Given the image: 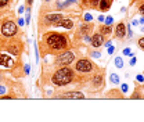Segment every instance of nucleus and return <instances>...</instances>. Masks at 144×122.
<instances>
[{"instance_id":"nucleus-38","label":"nucleus","mask_w":144,"mask_h":122,"mask_svg":"<svg viewBox=\"0 0 144 122\" xmlns=\"http://www.w3.org/2000/svg\"><path fill=\"white\" fill-rule=\"evenodd\" d=\"M143 31H144V28H143Z\"/></svg>"},{"instance_id":"nucleus-25","label":"nucleus","mask_w":144,"mask_h":122,"mask_svg":"<svg viewBox=\"0 0 144 122\" xmlns=\"http://www.w3.org/2000/svg\"><path fill=\"white\" fill-rule=\"evenodd\" d=\"M136 64V57L132 56V60H130V65H134Z\"/></svg>"},{"instance_id":"nucleus-16","label":"nucleus","mask_w":144,"mask_h":122,"mask_svg":"<svg viewBox=\"0 0 144 122\" xmlns=\"http://www.w3.org/2000/svg\"><path fill=\"white\" fill-rule=\"evenodd\" d=\"M81 29H82V32H83V35H87V32L90 31V26H89V25H86V24H83Z\"/></svg>"},{"instance_id":"nucleus-1","label":"nucleus","mask_w":144,"mask_h":122,"mask_svg":"<svg viewBox=\"0 0 144 122\" xmlns=\"http://www.w3.org/2000/svg\"><path fill=\"white\" fill-rule=\"evenodd\" d=\"M46 46H49L50 50L53 51H64L68 49V39L65 35L58 32H50L44 38Z\"/></svg>"},{"instance_id":"nucleus-22","label":"nucleus","mask_w":144,"mask_h":122,"mask_svg":"<svg viewBox=\"0 0 144 122\" xmlns=\"http://www.w3.org/2000/svg\"><path fill=\"white\" fill-rule=\"evenodd\" d=\"M121 89H122V92H123V93H126V92H127V85H126V83H123Z\"/></svg>"},{"instance_id":"nucleus-12","label":"nucleus","mask_w":144,"mask_h":122,"mask_svg":"<svg viewBox=\"0 0 144 122\" xmlns=\"http://www.w3.org/2000/svg\"><path fill=\"white\" fill-rule=\"evenodd\" d=\"M109 6H111V0H100V8H101L103 11L108 10Z\"/></svg>"},{"instance_id":"nucleus-29","label":"nucleus","mask_w":144,"mask_h":122,"mask_svg":"<svg viewBox=\"0 0 144 122\" xmlns=\"http://www.w3.org/2000/svg\"><path fill=\"white\" fill-rule=\"evenodd\" d=\"M123 54H125V56H127V54H132V53H130V49H125V50H123Z\"/></svg>"},{"instance_id":"nucleus-35","label":"nucleus","mask_w":144,"mask_h":122,"mask_svg":"<svg viewBox=\"0 0 144 122\" xmlns=\"http://www.w3.org/2000/svg\"><path fill=\"white\" fill-rule=\"evenodd\" d=\"M22 11H24V7H22V6H21V7H20V8H18V13H20V14H21V13H22Z\"/></svg>"},{"instance_id":"nucleus-10","label":"nucleus","mask_w":144,"mask_h":122,"mask_svg":"<svg viewBox=\"0 0 144 122\" xmlns=\"http://www.w3.org/2000/svg\"><path fill=\"white\" fill-rule=\"evenodd\" d=\"M54 25H57V26H62V28H67V29H71L74 28V22H72V20H60L58 22H56Z\"/></svg>"},{"instance_id":"nucleus-26","label":"nucleus","mask_w":144,"mask_h":122,"mask_svg":"<svg viewBox=\"0 0 144 122\" xmlns=\"http://www.w3.org/2000/svg\"><path fill=\"white\" fill-rule=\"evenodd\" d=\"M6 92H7V90H6V87L0 86V94H4V93H6Z\"/></svg>"},{"instance_id":"nucleus-13","label":"nucleus","mask_w":144,"mask_h":122,"mask_svg":"<svg viewBox=\"0 0 144 122\" xmlns=\"http://www.w3.org/2000/svg\"><path fill=\"white\" fill-rule=\"evenodd\" d=\"M7 50L11 53V54H14V56H17V54H20V47H18L17 45H10L7 47Z\"/></svg>"},{"instance_id":"nucleus-36","label":"nucleus","mask_w":144,"mask_h":122,"mask_svg":"<svg viewBox=\"0 0 144 122\" xmlns=\"http://www.w3.org/2000/svg\"><path fill=\"white\" fill-rule=\"evenodd\" d=\"M99 21H101V22L104 21V17H103V15H100V17H99Z\"/></svg>"},{"instance_id":"nucleus-34","label":"nucleus","mask_w":144,"mask_h":122,"mask_svg":"<svg viewBox=\"0 0 144 122\" xmlns=\"http://www.w3.org/2000/svg\"><path fill=\"white\" fill-rule=\"evenodd\" d=\"M93 57H96V58H100V53H94V54H93Z\"/></svg>"},{"instance_id":"nucleus-8","label":"nucleus","mask_w":144,"mask_h":122,"mask_svg":"<svg viewBox=\"0 0 144 122\" xmlns=\"http://www.w3.org/2000/svg\"><path fill=\"white\" fill-rule=\"evenodd\" d=\"M60 20H62V13H56V14H47L46 15V21L47 22H51V24H56Z\"/></svg>"},{"instance_id":"nucleus-23","label":"nucleus","mask_w":144,"mask_h":122,"mask_svg":"<svg viewBox=\"0 0 144 122\" xmlns=\"http://www.w3.org/2000/svg\"><path fill=\"white\" fill-rule=\"evenodd\" d=\"M105 24H107V25H111V24H112V18L108 17V18L105 20Z\"/></svg>"},{"instance_id":"nucleus-11","label":"nucleus","mask_w":144,"mask_h":122,"mask_svg":"<svg viewBox=\"0 0 144 122\" xmlns=\"http://www.w3.org/2000/svg\"><path fill=\"white\" fill-rule=\"evenodd\" d=\"M115 33L118 38H123V36L126 35V26H125V24H118L116 25V29H115Z\"/></svg>"},{"instance_id":"nucleus-7","label":"nucleus","mask_w":144,"mask_h":122,"mask_svg":"<svg viewBox=\"0 0 144 122\" xmlns=\"http://www.w3.org/2000/svg\"><path fill=\"white\" fill-rule=\"evenodd\" d=\"M58 98H78V100H81V98H84V96L81 92H68V93L60 94Z\"/></svg>"},{"instance_id":"nucleus-15","label":"nucleus","mask_w":144,"mask_h":122,"mask_svg":"<svg viewBox=\"0 0 144 122\" xmlns=\"http://www.w3.org/2000/svg\"><path fill=\"white\" fill-rule=\"evenodd\" d=\"M109 78H111V82H112V83H119V76H118V75L112 73Z\"/></svg>"},{"instance_id":"nucleus-5","label":"nucleus","mask_w":144,"mask_h":122,"mask_svg":"<svg viewBox=\"0 0 144 122\" xmlns=\"http://www.w3.org/2000/svg\"><path fill=\"white\" fill-rule=\"evenodd\" d=\"M75 68L79 72H90L93 70V64L89 60H79L76 63V65H75Z\"/></svg>"},{"instance_id":"nucleus-24","label":"nucleus","mask_w":144,"mask_h":122,"mask_svg":"<svg viewBox=\"0 0 144 122\" xmlns=\"http://www.w3.org/2000/svg\"><path fill=\"white\" fill-rule=\"evenodd\" d=\"M139 82H144V78H143V75H137V78H136Z\"/></svg>"},{"instance_id":"nucleus-37","label":"nucleus","mask_w":144,"mask_h":122,"mask_svg":"<svg viewBox=\"0 0 144 122\" xmlns=\"http://www.w3.org/2000/svg\"><path fill=\"white\" fill-rule=\"evenodd\" d=\"M31 3H32V0H29V4H31Z\"/></svg>"},{"instance_id":"nucleus-6","label":"nucleus","mask_w":144,"mask_h":122,"mask_svg":"<svg viewBox=\"0 0 144 122\" xmlns=\"http://www.w3.org/2000/svg\"><path fill=\"white\" fill-rule=\"evenodd\" d=\"M15 61L13 60V57L7 56V54H0V65L6 67V68H11L14 67Z\"/></svg>"},{"instance_id":"nucleus-31","label":"nucleus","mask_w":144,"mask_h":122,"mask_svg":"<svg viewBox=\"0 0 144 122\" xmlns=\"http://www.w3.org/2000/svg\"><path fill=\"white\" fill-rule=\"evenodd\" d=\"M18 25H20V26H22V25H24V20H22V18H20V20H18Z\"/></svg>"},{"instance_id":"nucleus-18","label":"nucleus","mask_w":144,"mask_h":122,"mask_svg":"<svg viewBox=\"0 0 144 122\" xmlns=\"http://www.w3.org/2000/svg\"><path fill=\"white\" fill-rule=\"evenodd\" d=\"M101 82H103V78H101V76H96V78H94L96 86H100V85H101Z\"/></svg>"},{"instance_id":"nucleus-17","label":"nucleus","mask_w":144,"mask_h":122,"mask_svg":"<svg viewBox=\"0 0 144 122\" xmlns=\"http://www.w3.org/2000/svg\"><path fill=\"white\" fill-rule=\"evenodd\" d=\"M101 32L104 33V35H108V33H111V28H109V25H107V26H103Z\"/></svg>"},{"instance_id":"nucleus-30","label":"nucleus","mask_w":144,"mask_h":122,"mask_svg":"<svg viewBox=\"0 0 144 122\" xmlns=\"http://www.w3.org/2000/svg\"><path fill=\"white\" fill-rule=\"evenodd\" d=\"M108 53H109V54H112V53H114V46H109V47H108Z\"/></svg>"},{"instance_id":"nucleus-32","label":"nucleus","mask_w":144,"mask_h":122,"mask_svg":"<svg viewBox=\"0 0 144 122\" xmlns=\"http://www.w3.org/2000/svg\"><path fill=\"white\" fill-rule=\"evenodd\" d=\"M91 4H93V6H97V4H99V0H91Z\"/></svg>"},{"instance_id":"nucleus-14","label":"nucleus","mask_w":144,"mask_h":122,"mask_svg":"<svg viewBox=\"0 0 144 122\" xmlns=\"http://www.w3.org/2000/svg\"><path fill=\"white\" fill-rule=\"evenodd\" d=\"M115 65L116 68H123V60L121 57H115Z\"/></svg>"},{"instance_id":"nucleus-9","label":"nucleus","mask_w":144,"mask_h":122,"mask_svg":"<svg viewBox=\"0 0 144 122\" xmlns=\"http://www.w3.org/2000/svg\"><path fill=\"white\" fill-rule=\"evenodd\" d=\"M103 42H104V38H103L101 33H94L93 38H91V43H93L94 47H100L103 45Z\"/></svg>"},{"instance_id":"nucleus-21","label":"nucleus","mask_w":144,"mask_h":122,"mask_svg":"<svg viewBox=\"0 0 144 122\" xmlns=\"http://www.w3.org/2000/svg\"><path fill=\"white\" fill-rule=\"evenodd\" d=\"M29 21H31V14H29V10H28V14H26V18H25V22L29 24Z\"/></svg>"},{"instance_id":"nucleus-19","label":"nucleus","mask_w":144,"mask_h":122,"mask_svg":"<svg viewBox=\"0 0 144 122\" xmlns=\"http://www.w3.org/2000/svg\"><path fill=\"white\" fill-rule=\"evenodd\" d=\"M8 1H10V0H0V8L4 7V6H7Z\"/></svg>"},{"instance_id":"nucleus-3","label":"nucleus","mask_w":144,"mask_h":122,"mask_svg":"<svg viewBox=\"0 0 144 122\" xmlns=\"http://www.w3.org/2000/svg\"><path fill=\"white\" fill-rule=\"evenodd\" d=\"M17 33V25L13 21H6L1 25V35L6 38H11Z\"/></svg>"},{"instance_id":"nucleus-27","label":"nucleus","mask_w":144,"mask_h":122,"mask_svg":"<svg viewBox=\"0 0 144 122\" xmlns=\"http://www.w3.org/2000/svg\"><path fill=\"white\" fill-rule=\"evenodd\" d=\"M31 72V67L29 65H25V73H29Z\"/></svg>"},{"instance_id":"nucleus-33","label":"nucleus","mask_w":144,"mask_h":122,"mask_svg":"<svg viewBox=\"0 0 144 122\" xmlns=\"http://www.w3.org/2000/svg\"><path fill=\"white\" fill-rule=\"evenodd\" d=\"M140 13H141V14H144V4H143V6H140Z\"/></svg>"},{"instance_id":"nucleus-20","label":"nucleus","mask_w":144,"mask_h":122,"mask_svg":"<svg viewBox=\"0 0 144 122\" xmlns=\"http://www.w3.org/2000/svg\"><path fill=\"white\" fill-rule=\"evenodd\" d=\"M139 46H140L141 49H143V50H144V38H141V39H140V40H139Z\"/></svg>"},{"instance_id":"nucleus-2","label":"nucleus","mask_w":144,"mask_h":122,"mask_svg":"<svg viewBox=\"0 0 144 122\" xmlns=\"http://www.w3.org/2000/svg\"><path fill=\"white\" fill-rule=\"evenodd\" d=\"M72 79H74V71L71 68H68V67L58 68L51 76V82L56 86H65V85L71 83Z\"/></svg>"},{"instance_id":"nucleus-4","label":"nucleus","mask_w":144,"mask_h":122,"mask_svg":"<svg viewBox=\"0 0 144 122\" xmlns=\"http://www.w3.org/2000/svg\"><path fill=\"white\" fill-rule=\"evenodd\" d=\"M75 60V54L72 51H65L62 53L61 56L57 57L56 63L58 64V65H68V64H71L72 61Z\"/></svg>"},{"instance_id":"nucleus-28","label":"nucleus","mask_w":144,"mask_h":122,"mask_svg":"<svg viewBox=\"0 0 144 122\" xmlns=\"http://www.w3.org/2000/svg\"><path fill=\"white\" fill-rule=\"evenodd\" d=\"M84 20H86V21H91V15L90 14H86V15H84Z\"/></svg>"}]
</instances>
